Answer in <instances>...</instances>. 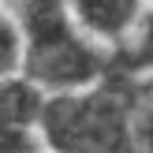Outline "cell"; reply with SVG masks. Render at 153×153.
Returning a JSON list of instances; mask_svg holds the SVG:
<instances>
[{"label": "cell", "instance_id": "5", "mask_svg": "<svg viewBox=\"0 0 153 153\" xmlns=\"http://www.w3.org/2000/svg\"><path fill=\"white\" fill-rule=\"evenodd\" d=\"M19 60H26V37L15 11H0V79H11Z\"/></svg>", "mask_w": 153, "mask_h": 153}, {"label": "cell", "instance_id": "6", "mask_svg": "<svg viewBox=\"0 0 153 153\" xmlns=\"http://www.w3.org/2000/svg\"><path fill=\"white\" fill-rule=\"evenodd\" d=\"M127 52H123V60H127V67H138V71H153V11L146 15V19L138 22V30H134L131 37H127Z\"/></svg>", "mask_w": 153, "mask_h": 153}, {"label": "cell", "instance_id": "7", "mask_svg": "<svg viewBox=\"0 0 153 153\" xmlns=\"http://www.w3.org/2000/svg\"><path fill=\"white\" fill-rule=\"evenodd\" d=\"M138 97H142V101H146V108L153 112V71H149V79H146V82H142V86H138Z\"/></svg>", "mask_w": 153, "mask_h": 153}, {"label": "cell", "instance_id": "2", "mask_svg": "<svg viewBox=\"0 0 153 153\" xmlns=\"http://www.w3.org/2000/svg\"><path fill=\"white\" fill-rule=\"evenodd\" d=\"M45 138L56 153H142L138 116L120 90H86L45 101Z\"/></svg>", "mask_w": 153, "mask_h": 153}, {"label": "cell", "instance_id": "1", "mask_svg": "<svg viewBox=\"0 0 153 153\" xmlns=\"http://www.w3.org/2000/svg\"><path fill=\"white\" fill-rule=\"evenodd\" d=\"M15 19L26 37V67L49 90H75L105 71L101 52L79 30L71 0H15Z\"/></svg>", "mask_w": 153, "mask_h": 153}, {"label": "cell", "instance_id": "4", "mask_svg": "<svg viewBox=\"0 0 153 153\" xmlns=\"http://www.w3.org/2000/svg\"><path fill=\"white\" fill-rule=\"evenodd\" d=\"M41 112H45V101L37 97L34 86L0 79V134L30 131L34 120H41Z\"/></svg>", "mask_w": 153, "mask_h": 153}, {"label": "cell", "instance_id": "3", "mask_svg": "<svg viewBox=\"0 0 153 153\" xmlns=\"http://www.w3.org/2000/svg\"><path fill=\"white\" fill-rule=\"evenodd\" d=\"M71 11L79 26L101 41H127L146 19L142 0H71Z\"/></svg>", "mask_w": 153, "mask_h": 153}]
</instances>
